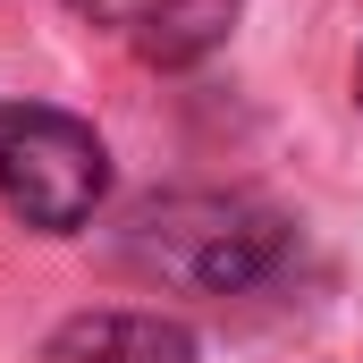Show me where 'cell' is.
Segmentation results:
<instances>
[{"mask_svg": "<svg viewBox=\"0 0 363 363\" xmlns=\"http://www.w3.org/2000/svg\"><path fill=\"white\" fill-rule=\"evenodd\" d=\"M127 262L169 287L237 296L279 262V220L245 194H161L127 220Z\"/></svg>", "mask_w": 363, "mask_h": 363, "instance_id": "cell-1", "label": "cell"}, {"mask_svg": "<svg viewBox=\"0 0 363 363\" xmlns=\"http://www.w3.org/2000/svg\"><path fill=\"white\" fill-rule=\"evenodd\" d=\"M110 194V152L85 118L51 110V101H9L0 110V203L43 228V237H68L85 228Z\"/></svg>", "mask_w": 363, "mask_h": 363, "instance_id": "cell-2", "label": "cell"}, {"mask_svg": "<svg viewBox=\"0 0 363 363\" xmlns=\"http://www.w3.org/2000/svg\"><path fill=\"white\" fill-rule=\"evenodd\" d=\"M68 347L85 363H203L194 338H186L178 321H161V313H101V321H85Z\"/></svg>", "mask_w": 363, "mask_h": 363, "instance_id": "cell-3", "label": "cell"}, {"mask_svg": "<svg viewBox=\"0 0 363 363\" xmlns=\"http://www.w3.org/2000/svg\"><path fill=\"white\" fill-rule=\"evenodd\" d=\"M228 17H237V0H152V9L135 17V43H144V60L186 68V60H203V51L228 34Z\"/></svg>", "mask_w": 363, "mask_h": 363, "instance_id": "cell-4", "label": "cell"}, {"mask_svg": "<svg viewBox=\"0 0 363 363\" xmlns=\"http://www.w3.org/2000/svg\"><path fill=\"white\" fill-rule=\"evenodd\" d=\"M85 9H101V17H118V26H135V17H144L152 0H85Z\"/></svg>", "mask_w": 363, "mask_h": 363, "instance_id": "cell-5", "label": "cell"}, {"mask_svg": "<svg viewBox=\"0 0 363 363\" xmlns=\"http://www.w3.org/2000/svg\"><path fill=\"white\" fill-rule=\"evenodd\" d=\"M355 101H363V60H355Z\"/></svg>", "mask_w": 363, "mask_h": 363, "instance_id": "cell-6", "label": "cell"}]
</instances>
